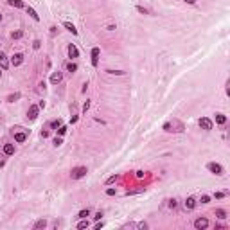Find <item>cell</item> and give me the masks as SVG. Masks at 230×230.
I'll return each instance as SVG.
<instances>
[{
    "label": "cell",
    "mask_w": 230,
    "mask_h": 230,
    "mask_svg": "<svg viewBox=\"0 0 230 230\" xmlns=\"http://www.w3.org/2000/svg\"><path fill=\"white\" fill-rule=\"evenodd\" d=\"M86 173H88V169H86L85 166H79V167H74V169H72L70 176H72V180H81V178L86 176Z\"/></svg>",
    "instance_id": "cell-1"
},
{
    "label": "cell",
    "mask_w": 230,
    "mask_h": 230,
    "mask_svg": "<svg viewBox=\"0 0 230 230\" xmlns=\"http://www.w3.org/2000/svg\"><path fill=\"white\" fill-rule=\"evenodd\" d=\"M207 169H209L212 174H216V176H223V174H225L223 167H221L219 164H216V162H210V164H207Z\"/></svg>",
    "instance_id": "cell-2"
},
{
    "label": "cell",
    "mask_w": 230,
    "mask_h": 230,
    "mask_svg": "<svg viewBox=\"0 0 230 230\" xmlns=\"http://www.w3.org/2000/svg\"><path fill=\"white\" fill-rule=\"evenodd\" d=\"M198 124H200V128L205 129V131H210V129L214 128V124H212V121H210L209 117H201V119L198 121Z\"/></svg>",
    "instance_id": "cell-3"
},
{
    "label": "cell",
    "mask_w": 230,
    "mask_h": 230,
    "mask_svg": "<svg viewBox=\"0 0 230 230\" xmlns=\"http://www.w3.org/2000/svg\"><path fill=\"white\" fill-rule=\"evenodd\" d=\"M207 226H209V219H207V218H198V219H194V228H196V230H205Z\"/></svg>",
    "instance_id": "cell-4"
},
{
    "label": "cell",
    "mask_w": 230,
    "mask_h": 230,
    "mask_svg": "<svg viewBox=\"0 0 230 230\" xmlns=\"http://www.w3.org/2000/svg\"><path fill=\"white\" fill-rule=\"evenodd\" d=\"M38 111H40V108H38V106H31V108L27 110V119H29V121H36V117H38Z\"/></svg>",
    "instance_id": "cell-5"
},
{
    "label": "cell",
    "mask_w": 230,
    "mask_h": 230,
    "mask_svg": "<svg viewBox=\"0 0 230 230\" xmlns=\"http://www.w3.org/2000/svg\"><path fill=\"white\" fill-rule=\"evenodd\" d=\"M22 63H24V54H20V52H16L13 58H11V65L13 67H20Z\"/></svg>",
    "instance_id": "cell-6"
},
{
    "label": "cell",
    "mask_w": 230,
    "mask_h": 230,
    "mask_svg": "<svg viewBox=\"0 0 230 230\" xmlns=\"http://www.w3.org/2000/svg\"><path fill=\"white\" fill-rule=\"evenodd\" d=\"M9 59H7V56L4 54V52H0V68H2V70H7L9 68Z\"/></svg>",
    "instance_id": "cell-7"
},
{
    "label": "cell",
    "mask_w": 230,
    "mask_h": 230,
    "mask_svg": "<svg viewBox=\"0 0 230 230\" xmlns=\"http://www.w3.org/2000/svg\"><path fill=\"white\" fill-rule=\"evenodd\" d=\"M67 52H68V58H77L79 56V51H77V47H76V45L74 43H70V45H68V49H67Z\"/></svg>",
    "instance_id": "cell-8"
},
{
    "label": "cell",
    "mask_w": 230,
    "mask_h": 230,
    "mask_svg": "<svg viewBox=\"0 0 230 230\" xmlns=\"http://www.w3.org/2000/svg\"><path fill=\"white\" fill-rule=\"evenodd\" d=\"M99 54H101L99 47H94V49H92V65H94V67H97V63H99Z\"/></svg>",
    "instance_id": "cell-9"
},
{
    "label": "cell",
    "mask_w": 230,
    "mask_h": 230,
    "mask_svg": "<svg viewBox=\"0 0 230 230\" xmlns=\"http://www.w3.org/2000/svg\"><path fill=\"white\" fill-rule=\"evenodd\" d=\"M183 205H185V209H187V210H192L194 207H196V198L189 196V198L185 200V203H183Z\"/></svg>",
    "instance_id": "cell-10"
},
{
    "label": "cell",
    "mask_w": 230,
    "mask_h": 230,
    "mask_svg": "<svg viewBox=\"0 0 230 230\" xmlns=\"http://www.w3.org/2000/svg\"><path fill=\"white\" fill-rule=\"evenodd\" d=\"M13 135H14V140H16L18 144L25 142V139H27V135H25V133H20V131H13Z\"/></svg>",
    "instance_id": "cell-11"
},
{
    "label": "cell",
    "mask_w": 230,
    "mask_h": 230,
    "mask_svg": "<svg viewBox=\"0 0 230 230\" xmlns=\"http://www.w3.org/2000/svg\"><path fill=\"white\" fill-rule=\"evenodd\" d=\"M61 79H63V74H61V72H54V74L51 76V83H52V85L61 83Z\"/></svg>",
    "instance_id": "cell-12"
},
{
    "label": "cell",
    "mask_w": 230,
    "mask_h": 230,
    "mask_svg": "<svg viewBox=\"0 0 230 230\" xmlns=\"http://www.w3.org/2000/svg\"><path fill=\"white\" fill-rule=\"evenodd\" d=\"M63 27L68 31V33H72V34H77V29L74 24H70V22H63Z\"/></svg>",
    "instance_id": "cell-13"
},
{
    "label": "cell",
    "mask_w": 230,
    "mask_h": 230,
    "mask_svg": "<svg viewBox=\"0 0 230 230\" xmlns=\"http://www.w3.org/2000/svg\"><path fill=\"white\" fill-rule=\"evenodd\" d=\"M225 122H226V115H223V113H216V124L223 126Z\"/></svg>",
    "instance_id": "cell-14"
},
{
    "label": "cell",
    "mask_w": 230,
    "mask_h": 230,
    "mask_svg": "<svg viewBox=\"0 0 230 230\" xmlns=\"http://www.w3.org/2000/svg\"><path fill=\"white\" fill-rule=\"evenodd\" d=\"M4 155H7V156L14 155V146H13V144H6V146H4Z\"/></svg>",
    "instance_id": "cell-15"
},
{
    "label": "cell",
    "mask_w": 230,
    "mask_h": 230,
    "mask_svg": "<svg viewBox=\"0 0 230 230\" xmlns=\"http://www.w3.org/2000/svg\"><path fill=\"white\" fill-rule=\"evenodd\" d=\"M27 14H29V16H31L34 22H38V20H40V14H38V13L33 9V7H27Z\"/></svg>",
    "instance_id": "cell-16"
},
{
    "label": "cell",
    "mask_w": 230,
    "mask_h": 230,
    "mask_svg": "<svg viewBox=\"0 0 230 230\" xmlns=\"http://www.w3.org/2000/svg\"><path fill=\"white\" fill-rule=\"evenodd\" d=\"M9 6H13L16 9H22L24 7V2H22V0H9Z\"/></svg>",
    "instance_id": "cell-17"
},
{
    "label": "cell",
    "mask_w": 230,
    "mask_h": 230,
    "mask_svg": "<svg viewBox=\"0 0 230 230\" xmlns=\"http://www.w3.org/2000/svg\"><path fill=\"white\" fill-rule=\"evenodd\" d=\"M45 226H47V221H45V219H38V221L34 223V228H36V230H40V228H45Z\"/></svg>",
    "instance_id": "cell-18"
},
{
    "label": "cell",
    "mask_w": 230,
    "mask_h": 230,
    "mask_svg": "<svg viewBox=\"0 0 230 230\" xmlns=\"http://www.w3.org/2000/svg\"><path fill=\"white\" fill-rule=\"evenodd\" d=\"M88 216H90V210H88V209H83V210H79V214H77L79 219H85V218H88Z\"/></svg>",
    "instance_id": "cell-19"
},
{
    "label": "cell",
    "mask_w": 230,
    "mask_h": 230,
    "mask_svg": "<svg viewBox=\"0 0 230 230\" xmlns=\"http://www.w3.org/2000/svg\"><path fill=\"white\" fill-rule=\"evenodd\" d=\"M216 218H219V219H225V218H226V210H223V209H218V210H216Z\"/></svg>",
    "instance_id": "cell-20"
},
{
    "label": "cell",
    "mask_w": 230,
    "mask_h": 230,
    "mask_svg": "<svg viewBox=\"0 0 230 230\" xmlns=\"http://www.w3.org/2000/svg\"><path fill=\"white\" fill-rule=\"evenodd\" d=\"M67 70L74 74V72L77 70V65H76V63H67Z\"/></svg>",
    "instance_id": "cell-21"
},
{
    "label": "cell",
    "mask_w": 230,
    "mask_h": 230,
    "mask_svg": "<svg viewBox=\"0 0 230 230\" xmlns=\"http://www.w3.org/2000/svg\"><path fill=\"white\" fill-rule=\"evenodd\" d=\"M20 99V94L16 92V94H11L9 97H7V103H14V101H18Z\"/></svg>",
    "instance_id": "cell-22"
},
{
    "label": "cell",
    "mask_w": 230,
    "mask_h": 230,
    "mask_svg": "<svg viewBox=\"0 0 230 230\" xmlns=\"http://www.w3.org/2000/svg\"><path fill=\"white\" fill-rule=\"evenodd\" d=\"M164 129H166V131H169V133H171V131H176L173 122H166V124H164Z\"/></svg>",
    "instance_id": "cell-23"
},
{
    "label": "cell",
    "mask_w": 230,
    "mask_h": 230,
    "mask_svg": "<svg viewBox=\"0 0 230 230\" xmlns=\"http://www.w3.org/2000/svg\"><path fill=\"white\" fill-rule=\"evenodd\" d=\"M22 36H24V33H22V31H14V33L11 34V38H13V40H20Z\"/></svg>",
    "instance_id": "cell-24"
},
{
    "label": "cell",
    "mask_w": 230,
    "mask_h": 230,
    "mask_svg": "<svg viewBox=\"0 0 230 230\" xmlns=\"http://www.w3.org/2000/svg\"><path fill=\"white\" fill-rule=\"evenodd\" d=\"M67 129H68V128H67V126H59V128H58V129H56V131H58V135H59V137H63V135H65V133H67Z\"/></svg>",
    "instance_id": "cell-25"
},
{
    "label": "cell",
    "mask_w": 230,
    "mask_h": 230,
    "mask_svg": "<svg viewBox=\"0 0 230 230\" xmlns=\"http://www.w3.org/2000/svg\"><path fill=\"white\" fill-rule=\"evenodd\" d=\"M88 225H90V223H88V219H86V218H85V219H83V221H79V223H77V228H86V226H88Z\"/></svg>",
    "instance_id": "cell-26"
},
{
    "label": "cell",
    "mask_w": 230,
    "mask_h": 230,
    "mask_svg": "<svg viewBox=\"0 0 230 230\" xmlns=\"http://www.w3.org/2000/svg\"><path fill=\"white\" fill-rule=\"evenodd\" d=\"M52 144H54V146H56V148H59V146H61V144H63V139H61V137H56V139H54V140H52Z\"/></svg>",
    "instance_id": "cell-27"
},
{
    "label": "cell",
    "mask_w": 230,
    "mask_h": 230,
    "mask_svg": "<svg viewBox=\"0 0 230 230\" xmlns=\"http://www.w3.org/2000/svg\"><path fill=\"white\" fill-rule=\"evenodd\" d=\"M59 126H61V121H59V119H58V121H52V122H51V128H52V129H58Z\"/></svg>",
    "instance_id": "cell-28"
},
{
    "label": "cell",
    "mask_w": 230,
    "mask_h": 230,
    "mask_svg": "<svg viewBox=\"0 0 230 230\" xmlns=\"http://www.w3.org/2000/svg\"><path fill=\"white\" fill-rule=\"evenodd\" d=\"M117 178H119L117 174H113V176H110V178L106 180V185H110V183H113V182H115V180H117Z\"/></svg>",
    "instance_id": "cell-29"
},
{
    "label": "cell",
    "mask_w": 230,
    "mask_h": 230,
    "mask_svg": "<svg viewBox=\"0 0 230 230\" xmlns=\"http://www.w3.org/2000/svg\"><path fill=\"white\" fill-rule=\"evenodd\" d=\"M108 74H115V76H124V72L122 70H106Z\"/></svg>",
    "instance_id": "cell-30"
},
{
    "label": "cell",
    "mask_w": 230,
    "mask_h": 230,
    "mask_svg": "<svg viewBox=\"0 0 230 230\" xmlns=\"http://www.w3.org/2000/svg\"><path fill=\"white\" fill-rule=\"evenodd\" d=\"M200 201H201V203H209V201H210V196H207V194H203Z\"/></svg>",
    "instance_id": "cell-31"
},
{
    "label": "cell",
    "mask_w": 230,
    "mask_h": 230,
    "mask_svg": "<svg viewBox=\"0 0 230 230\" xmlns=\"http://www.w3.org/2000/svg\"><path fill=\"white\" fill-rule=\"evenodd\" d=\"M137 11H139V13H142V14H148V9H146V7H142V6H137Z\"/></svg>",
    "instance_id": "cell-32"
},
{
    "label": "cell",
    "mask_w": 230,
    "mask_h": 230,
    "mask_svg": "<svg viewBox=\"0 0 230 230\" xmlns=\"http://www.w3.org/2000/svg\"><path fill=\"white\" fill-rule=\"evenodd\" d=\"M169 207H171V209H176V207H178V201H176V200H169Z\"/></svg>",
    "instance_id": "cell-33"
},
{
    "label": "cell",
    "mask_w": 230,
    "mask_h": 230,
    "mask_svg": "<svg viewBox=\"0 0 230 230\" xmlns=\"http://www.w3.org/2000/svg\"><path fill=\"white\" fill-rule=\"evenodd\" d=\"M135 226H137V228H148V223H144V221H142V223H137Z\"/></svg>",
    "instance_id": "cell-34"
},
{
    "label": "cell",
    "mask_w": 230,
    "mask_h": 230,
    "mask_svg": "<svg viewBox=\"0 0 230 230\" xmlns=\"http://www.w3.org/2000/svg\"><path fill=\"white\" fill-rule=\"evenodd\" d=\"M88 108H90V101L86 99V101H85V104H83V111H86Z\"/></svg>",
    "instance_id": "cell-35"
},
{
    "label": "cell",
    "mask_w": 230,
    "mask_h": 230,
    "mask_svg": "<svg viewBox=\"0 0 230 230\" xmlns=\"http://www.w3.org/2000/svg\"><path fill=\"white\" fill-rule=\"evenodd\" d=\"M40 45H41V43H40V41H38V40H34V41H33V47H34V49H36V51H38V49H40Z\"/></svg>",
    "instance_id": "cell-36"
},
{
    "label": "cell",
    "mask_w": 230,
    "mask_h": 230,
    "mask_svg": "<svg viewBox=\"0 0 230 230\" xmlns=\"http://www.w3.org/2000/svg\"><path fill=\"white\" fill-rule=\"evenodd\" d=\"M49 135H51V133H49V129H43V131H41V137H43V139H47Z\"/></svg>",
    "instance_id": "cell-37"
},
{
    "label": "cell",
    "mask_w": 230,
    "mask_h": 230,
    "mask_svg": "<svg viewBox=\"0 0 230 230\" xmlns=\"http://www.w3.org/2000/svg\"><path fill=\"white\" fill-rule=\"evenodd\" d=\"M106 194L108 196H115V189H106Z\"/></svg>",
    "instance_id": "cell-38"
},
{
    "label": "cell",
    "mask_w": 230,
    "mask_h": 230,
    "mask_svg": "<svg viewBox=\"0 0 230 230\" xmlns=\"http://www.w3.org/2000/svg\"><path fill=\"white\" fill-rule=\"evenodd\" d=\"M214 196H216V200H221V198H225V192H216Z\"/></svg>",
    "instance_id": "cell-39"
},
{
    "label": "cell",
    "mask_w": 230,
    "mask_h": 230,
    "mask_svg": "<svg viewBox=\"0 0 230 230\" xmlns=\"http://www.w3.org/2000/svg\"><path fill=\"white\" fill-rule=\"evenodd\" d=\"M101 218H103V212H101V210H99V212H97V214H95V216H94V219H95V221H99V219H101Z\"/></svg>",
    "instance_id": "cell-40"
},
{
    "label": "cell",
    "mask_w": 230,
    "mask_h": 230,
    "mask_svg": "<svg viewBox=\"0 0 230 230\" xmlns=\"http://www.w3.org/2000/svg\"><path fill=\"white\" fill-rule=\"evenodd\" d=\"M144 176H146L144 171H137V178H144Z\"/></svg>",
    "instance_id": "cell-41"
},
{
    "label": "cell",
    "mask_w": 230,
    "mask_h": 230,
    "mask_svg": "<svg viewBox=\"0 0 230 230\" xmlns=\"http://www.w3.org/2000/svg\"><path fill=\"white\" fill-rule=\"evenodd\" d=\"M183 2H187V4H196V0H183Z\"/></svg>",
    "instance_id": "cell-42"
},
{
    "label": "cell",
    "mask_w": 230,
    "mask_h": 230,
    "mask_svg": "<svg viewBox=\"0 0 230 230\" xmlns=\"http://www.w3.org/2000/svg\"><path fill=\"white\" fill-rule=\"evenodd\" d=\"M0 76H2V68H0Z\"/></svg>",
    "instance_id": "cell-43"
},
{
    "label": "cell",
    "mask_w": 230,
    "mask_h": 230,
    "mask_svg": "<svg viewBox=\"0 0 230 230\" xmlns=\"http://www.w3.org/2000/svg\"><path fill=\"white\" fill-rule=\"evenodd\" d=\"M0 22H2V14H0Z\"/></svg>",
    "instance_id": "cell-44"
}]
</instances>
